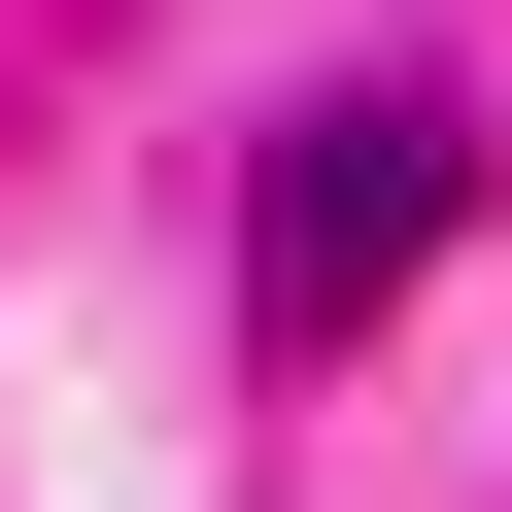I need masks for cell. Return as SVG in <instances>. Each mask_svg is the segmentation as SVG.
Here are the masks:
<instances>
[{"mask_svg":"<svg viewBox=\"0 0 512 512\" xmlns=\"http://www.w3.org/2000/svg\"><path fill=\"white\" fill-rule=\"evenodd\" d=\"M444 205H478V137H444V103H308V137H274V205H239V308H274V342H376V308L444 274Z\"/></svg>","mask_w":512,"mask_h":512,"instance_id":"6da1fadb","label":"cell"}]
</instances>
